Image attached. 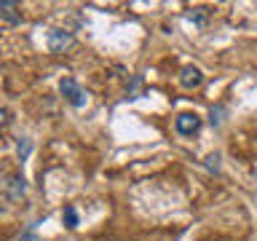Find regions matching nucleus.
<instances>
[{"label":"nucleus","mask_w":257,"mask_h":241,"mask_svg":"<svg viewBox=\"0 0 257 241\" xmlns=\"http://www.w3.org/2000/svg\"><path fill=\"white\" fill-rule=\"evenodd\" d=\"M59 91L75 110H80V107L88 104V91L83 86H78V80H72V78H62L59 80Z\"/></svg>","instance_id":"nucleus-1"},{"label":"nucleus","mask_w":257,"mask_h":241,"mask_svg":"<svg viewBox=\"0 0 257 241\" xmlns=\"http://www.w3.org/2000/svg\"><path fill=\"white\" fill-rule=\"evenodd\" d=\"M48 51L51 54H64L67 48L75 43V38H72V32L70 30H62V27H54V30H48Z\"/></svg>","instance_id":"nucleus-2"},{"label":"nucleus","mask_w":257,"mask_h":241,"mask_svg":"<svg viewBox=\"0 0 257 241\" xmlns=\"http://www.w3.org/2000/svg\"><path fill=\"white\" fill-rule=\"evenodd\" d=\"M174 129L177 134L182 137H193L201 132V115H196V112H180V115L174 118Z\"/></svg>","instance_id":"nucleus-3"},{"label":"nucleus","mask_w":257,"mask_h":241,"mask_svg":"<svg viewBox=\"0 0 257 241\" xmlns=\"http://www.w3.org/2000/svg\"><path fill=\"white\" fill-rule=\"evenodd\" d=\"M24 193H27L24 177L22 174H8L6 177V196H8V201H22Z\"/></svg>","instance_id":"nucleus-4"},{"label":"nucleus","mask_w":257,"mask_h":241,"mask_svg":"<svg viewBox=\"0 0 257 241\" xmlns=\"http://www.w3.org/2000/svg\"><path fill=\"white\" fill-rule=\"evenodd\" d=\"M180 83H182V88H198L204 83V72L196 64H185L180 70Z\"/></svg>","instance_id":"nucleus-5"},{"label":"nucleus","mask_w":257,"mask_h":241,"mask_svg":"<svg viewBox=\"0 0 257 241\" xmlns=\"http://www.w3.org/2000/svg\"><path fill=\"white\" fill-rule=\"evenodd\" d=\"M0 16L8 22V24H22V11H19V3L14 0H0Z\"/></svg>","instance_id":"nucleus-6"},{"label":"nucleus","mask_w":257,"mask_h":241,"mask_svg":"<svg viewBox=\"0 0 257 241\" xmlns=\"http://www.w3.org/2000/svg\"><path fill=\"white\" fill-rule=\"evenodd\" d=\"M225 104H214L212 110H209V124L212 126H222V120H225Z\"/></svg>","instance_id":"nucleus-7"},{"label":"nucleus","mask_w":257,"mask_h":241,"mask_svg":"<svg viewBox=\"0 0 257 241\" xmlns=\"http://www.w3.org/2000/svg\"><path fill=\"white\" fill-rule=\"evenodd\" d=\"M64 225H67L70 230L78 228V212H75V206H64Z\"/></svg>","instance_id":"nucleus-8"},{"label":"nucleus","mask_w":257,"mask_h":241,"mask_svg":"<svg viewBox=\"0 0 257 241\" xmlns=\"http://www.w3.org/2000/svg\"><path fill=\"white\" fill-rule=\"evenodd\" d=\"M30 150H32V142L27 140V137H24V140H19V145H16V153H19V161H27Z\"/></svg>","instance_id":"nucleus-9"},{"label":"nucleus","mask_w":257,"mask_h":241,"mask_svg":"<svg viewBox=\"0 0 257 241\" xmlns=\"http://www.w3.org/2000/svg\"><path fill=\"white\" fill-rule=\"evenodd\" d=\"M190 22H196L198 27H201V24H206V8H193V14H190Z\"/></svg>","instance_id":"nucleus-10"},{"label":"nucleus","mask_w":257,"mask_h":241,"mask_svg":"<svg viewBox=\"0 0 257 241\" xmlns=\"http://www.w3.org/2000/svg\"><path fill=\"white\" fill-rule=\"evenodd\" d=\"M206 169H209V172H220V153L206 156Z\"/></svg>","instance_id":"nucleus-11"},{"label":"nucleus","mask_w":257,"mask_h":241,"mask_svg":"<svg viewBox=\"0 0 257 241\" xmlns=\"http://www.w3.org/2000/svg\"><path fill=\"white\" fill-rule=\"evenodd\" d=\"M8 124V110L6 107H0V129H3Z\"/></svg>","instance_id":"nucleus-12"},{"label":"nucleus","mask_w":257,"mask_h":241,"mask_svg":"<svg viewBox=\"0 0 257 241\" xmlns=\"http://www.w3.org/2000/svg\"><path fill=\"white\" fill-rule=\"evenodd\" d=\"M19 241H38V238H35V236H32V233H24V236H22Z\"/></svg>","instance_id":"nucleus-13"}]
</instances>
